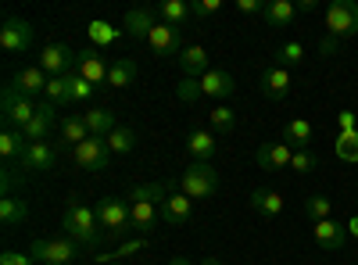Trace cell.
<instances>
[{
  "mask_svg": "<svg viewBox=\"0 0 358 265\" xmlns=\"http://www.w3.org/2000/svg\"><path fill=\"white\" fill-rule=\"evenodd\" d=\"M62 229H65V237L76 241V244H86V248H94L101 241V222H97V212L90 208V204H83L79 197H69L65 204V219H62Z\"/></svg>",
  "mask_w": 358,
  "mask_h": 265,
  "instance_id": "6da1fadb",
  "label": "cell"
},
{
  "mask_svg": "<svg viewBox=\"0 0 358 265\" xmlns=\"http://www.w3.org/2000/svg\"><path fill=\"white\" fill-rule=\"evenodd\" d=\"M179 190H183L190 201H204L219 194V172L208 162H190V169L179 176Z\"/></svg>",
  "mask_w": 358,
  "mask_h": 265,
  "instance_id": "7a4b0ae2",
  "label": "cell"
},
{
  "mask_svg": "<svg viewBox=\"0 0 358 265\" xmlns=\"http://www.w3.org/2000/svg\"><path fill=\"white\" fill-rule=\"evenodd\" d=\"M0 111H4V129H25L36 119V101L18 94L15 86H4V97H0Z\"/></svg>",
  "mask_w": 358,
  "mask_h": 265,
  "instance_id": "3957f363",
  "label": "cell"
},
{
  "mask_svg": "<svg viewBox=\"0 0 358 265\" xmlns=\"http://www.w3.org/2000/svg\"><path fill=\"white\" fill-rule=\"evenodd\" d=\"M97 222H101V229L108 233V237H126V233L133 229V222H129V204L122 201V197H104L101 204H97Z\"/></svg>",
  "mask_w": 358,
  "mask_h": 265,
  "instance_id": "277c9868",
  "label": "cell"
},
{
  "mask_svg": "<svg viewBox=\"0 0 358 265\" xmlns=\"http://www.w3.org/2000/svg\"><path fill=\"white\" fill-rule=\"evenodd\" d=\"M29 255H33V262H40V265H72V262L79 258V244H76V241H69V237L33 241Z\"/></svg>",
  "mask_w": 358,
  "mask_h": 265,
  "instance_id": "5b68a950",
  "label": "cell"
},
{
  "mask_svg": "<svg viewBox=\"0 0 358 265\" xmlns=\"http://www.w3.org/2000/svg\"><path fill=\"white\" fill-rule=\"evenodd\" d=\"M326 29H330V40L358 36V4L355 0H334L326 8Z\"/></svg>",
  "mask_w": 358,
  "mask_h": 265,
  "instance_id": "8992f818",
  "label": "cell"
},
{
  "mask_svg": "<svg viewBox=\"0 0 358 265\" xmlns=\"http://www.w3.org/2000/svg\"><path fill=\"white\" fill-rule=\"evenodd\" d=\"M76 65H79V54L69 43H47L40 54V69L47 76H72Z\"/></svg>",
  "mask_w": 358,
  "mask_h": 265,
  "instance_id": "52a82bcc",
  "label": "cell"
},
{
  "mask_svg": "<svg viewBox=\"0 0 358 265\" xmlns=\"http://www.w3.org/2000/svg\"><path fill=\"white\" fill-rule=\"evenodd\" d=\"M72 158L86 172H104L108 169V158H111V147H108L104 136H90L86 143H79L76 151H72Z\"/></svg>",
  "mask_w": 358,
  "mask_h": 265,
  "instance_id": "ba28073f",
  "label": "cell"
},
{
  "mask_svg": "<svg viewBox=\"0 0 358 265\" xmlns=\"http://www.w3.org/2000/svg\"><path fill=\"white\" fill-rule=\"evenodd\" d=\"M29 43H33V25L15 15L4 18V25H0V47L8 54H22V50H29Z\"/></svg>",
  "mask_w": 358,
  "mask_h": 265,
  "instance_id": "9c48e42d",
  "label": "cell"
},
{
  "mask_svg": "<svg viewBox=\"0 0 358 265\" xmlns=\"http://www.w3.org/2000/svg\"><path fill=\"white\" fill-rule=\"evenodd\" d=\"M147 47H151L158 57H179V54H183V36H179L176 25L158 22L151 29V36H147Z\"/></svg>",
  "mask_w": 358,
  "mask_h": 265,
  "instance_id": "30bf717a",
  "label": "cell"
},
{
  "mask_svg": "<svg viewBox=\"0 0 358 265\" xmlns=\"http://www.w3.org/2000/svg\"><path fill=\"white\" fill-rule=\"evenodd\" d=\"M76 72H79L86 83L101 86V83H108V72H111V65L104 62V54H101L97 47H86V50H79V65H76Z\"/></svg>",
  "mask_w": 358,
  "mask_h": 265,
  "instance_id": "8fae6325",
  "label": "cell"
},
{
  "mask_svg": "<svg viewBox=\"0 0 358 265\" xmlns=\"http://www.w3.org/2000/svg\"><path fill=\"white\" fill-rule=\"evenodd\" d=\"M158 22H162V18H158V8H133V11H126V18H122V33L133 36V40H147Z\"/></svg>",
  "mask_w": 358,
  "mask_h": 265,
  "instance_id": "7c38bea8",
  "label": "cell"
},
{
  "mask_svg": "<svg viewBox=\"0 0 358 265\" xmlns=\"http://www.w3.org/2000/svg\"><path fill=\"white\" fill-rule=\"evenodd\" d=\"M290 158H294V147L283 143V140H273V143H262L255 162L268 172H280V169H290Z\"/></svg>",
  "mask_w": 358,
  "mask_h": 265,
  "instance_id": "4fadbf2b",
  "label": "cell"
},
{
  "mask_svg": "<svg viewBox=\"0 0 358 265\" xmlns=\"http://www.w3.org/2000/svg\"><path fill=\"white\" fill-rule=\"evenodd\" d=\"M54 162H57V147H50L47 140H40V143H29V147H25V155H22L18 165H22L25 172H50Z\"/></svg>",
  "mask_w": 358,
  "mask_h": 265,
  "instance_id": "5bb4252c",
  "label": "cell"
},
{
  "mask_svg": "<svg viewBox=\"0 0 358 265\" xmlns=\"http://www.w3.org/2000/svg\"><path fill=\"white\" fill-rule=\"evenodd\" d=\"M258 86H262V94L268 101H287L290 97V72L280 69V65H273V69H265L258 76Z\"/></svg>",
  "mask_w": 358,
  "mask_h": 265,
  "instance_id": "9a60e30c",
  "label": "cell"
},
{
  "mask_svg": "<svg viewBox=\"0 0 358 265\" xmlns=\"http://www.w3.org/2000/svg\"><path fill=\"white\" fill-rule=\"evenodd\" d=\"M312 237H315V244H319L322 251H341V248L348 244V226H341V222H334V219H322V222H315Z\"/></svg>",
  "mask_w": 358,
  "mask_h": 265,
  "instance_id": "2e32d148",
  "label": "cell"
},
{
  "mask_svg": "<svg viewBox=\"0 0 358 265\" xmlns=\"http://www.w3.org/2000/svg\"><path fill=\"white\" fill-rule=\"evenodd\" d=\"M47 83H50V76H47L40 65H29V69H22V72L11 76V86H15L18 94H25V97L43 94V90H47Z\"/></svg>",
  "mask_w": 358,
  "mask_h": 265,
  "instance_id": "e0dca14e",
  "label": "cell"
},
{
  "mask_svg": "<svg viewBox=\"0 0 358 265\" xmlns=\"http://www.w3.org/2000/svg\"><path fill=\"white\" fill-rule=\"evenodd\" d=\"M201 90H204V97L226 101V97H233V94H236V83H233V76H229V72H222V69H208V72L201 76Z\"/></svg>",
  "mask_w": 358,
  "mask_h": 265,
  "instance_id": "ac0fdd59",
  "label": "cell"
},
{
  "mask_svg": "<svg viewBox=\"0 0 358 265\" xmlns=\"http://www.w3.org/2000/svg\"><path fill=\"white\" fill-rule=\"evenodd\" d=\"M54 115H57V108H54L50 101H40V104H36V119L22 129V136H25L29 143L47 140V133H50V126H54Z\"/></svg>",
  "mask_w": 358,
  "mask_h": 265,
  "instance_id": "d6986e66",
  "label": "cell"
},
{
  "mask_svg": "<svg viewBox=\"0 0 358 265\" xmlns=\"http://www.w3.org/2000/svg\"><path fill=\"white\" fill-rule=\"evenodd\" d=\"M176 62H179V69H183V76H187V79H201L208 69H212V65H208V50H204L201 43L183 47V54H179Z\"/></svg>",
  "mask_w": 358,
  "mask_h": 265,
  "instance_id": "ffe728a7",
  "label": "cell"
},
{
  "mask_svg": "<svg viewBox=\"0 0 358 265\" xmlns=\"http://www.w3.org/2000/svg\"><path fill=\"white\" fill-rule=\"evenodd\" d=\"M190 215H194V201L179 190V194H172L165 204H162V219L165 222H172V226H187L190 222Z\"/></svg>",
  "mask_w": 358,
  "mask_h": 265,
  "instance_id": "44dd1931",
  "label": "cell"
},
{
  "mask_svg": "<svg viewBox=\"0 0 358 265\" xmlns=\"http://www.w3.org/2000/svg\"><path fill=\"white\" fill-rule=\"evenodd\" d=\"M187 151L194 162H212L215 151H219V143H215V133H208V129H194L187 136Z\"/></svg>",
  "mask_w": 358,
  "mask_h": 265,
  "instance_id": "7402d4cb",
  "label": "cell"
},
{
  "mask_svg": "<svg viewBox=\"0 0 358 265\" xmlns=\"http://www.w3.org/2000/svg\"><path fill=\"white\" fill-rule=\"evenodd\" d=\"M251 208L262 215V219H276L283 212V197L276 190H265V187H255L251 190Z\"/></svg>",
  "mask_w": 358,
  "mask_h": 265,
  "instance_id": "603a6c76",
  "label": "cell"
},
{
  "mask_svg": "<svg viewBox=\"0 0 358 265\" xmlns=\"http://www.w3.org/2000/svg\"><path fill=\"white\" fill-rule=\"evenodd\" d=\"M297 15V4H290V0H265V25L268 29H287Z\"/></svg>",
  "mask_w": 358,
  "mask_h": 265,
  "instance_id": "cb8c5ba5",
  "label": "cell"
},
{
  "mask_svg": "<svg viewBox=\"0 0 358 265\" xmlns=\"http://www.w3.org/2000/svg\"><path fill=\"white\" fill-rule=\"evenodd\" d=\"M83 119H86V126H90V136H104V140H108V136L118 129L111 108H94V111H86Z\"/></svg>",
  "mask_w": 358,
  "mask_h": 265,
  "instance_id": "d4e9b609",
  "label": "cell"
},
{
  "mask_svg": "<svg viewBox=\"0 0 358 265\" xmlns=\"http://www.w3.org/2000/svg\"><path fill=\"white\" fill-rule=\"evenodd\" d=\"M86 140H90V126H86V119H83V115H65V119H62V143L76 151V147L86 143Z\"/></svg>",
  "mask_w": 358,
  "mask_h": 265,
  "instance_id": "484cf974",
  "label": "cell"
},
{
  "mask_svg": "<svg viewBox=\"0 0 358 265\" xmlns=\"http://www.w3.org/2000/svg\"><path fill=\"white\" fill-rule=\"evenodd\" d=\"M133 83H136V62H133V57H115L111 72H108V86L126 90V86H133Z\"/></svg>",
  "mask_w": 358,
  "mask_h": 265,
  "instance_id": "4316f807",
  "label": "cell"
},
{
  "mask_svg": "<svg viewBox=\"0 0 358 265\" xmlns=\"http://www.w3.org/2000/svg\"><path fill=\"white\" fill-rule=\"evenodd\" d=\"M158 18H162L165 25L183 29L194 15H190V4H187V0H162V4H158Z\"/></svg>",
  "mask_w": 358,
  "mask_h": 265,
  "instance_id": "83f0119b",
  "label": "cell"
},
{
  "mask_svg": "<svg viewBox=\"0 0 358 265\" xmlns=\"http://www.w3.org/2000/svg\"><path fill=\"white\" fill-rule=\"evenodd\" d=\"M86 36H90V43H94L97 50L101 47H111V43H118V36H122V29H115L111 22H104V18H94L86 25Z\"/></svg>",
  "mask_w": 358,
  "mask_h": 265,
  "instance_id": "f1b7e54d",
  "label": "cell"
},
{
  "mask_svg": "<svg viewBox=\"0 0 358 265\" xmlns=\"http://www.w3.org/2000/svg\"><path fill=\"white\" fill-rule=\"evenodd\" d=\"M25 147H29V140H25L18 129H4V133H0V155H4V162H8V165L22 162Z\"/></svg>",
  "mask_w": 358,
  "mask_h": 265,
  "instance_id": "f546056e",
  "label": "cell"
},
{
  "mask_svg": "<svg viewBox=\"0 0 358 265\" xmlns=\"http://www.w3.org/2000/svg\"><path fill=\"white\" fill-rule=\"evenodd\" d=\"M43 101H50L54 108H69V104H72V86H69V76H50L47 90H43Z\"/></svg>",
  "mask_w": 358,
  "mask_h": 265,
  "instance_id": "4dcf8cb0",
  "label": "cell"
},
{
  "mask_svg": "<svg viewBox=\"0 0 358 265\" xmlns=\"http://www.w3.org/2000/svg\"><path fill=\"white\" fill-rule=\"evenodd\" d=\"M25 219H29V204L25 201H18V197H4V201H0V222H4L8 229L22 226Z\"/></svg>",
  "mask_w": 358,
  "mask_h": 265,
  "instance_id": "1f68e13d",
  "label": "cell"
},
{
  "mask_svg": "<svg viewBox=\"0 0 358 265\" xmlns=\"http://www.w3.org/2000/svg\"><path fill=\"white\" fill-rule=\"evenodd\" d=\"M308 140H312V126H308L305 119L287 122V129H283V143H290L294 151H308Z\"/></svg>",
  "mask_w": 358,
  "mask_h": 265,
  "instance_id": "d6a6232c",
  "label": "cell"
},
{
  "mask_svg": "<svg viewBox=\"0 0 358 265\" xmlns=\"http://www.w3.org/2000/svg\"><path fill=\"white\" fill-rule=\"evenodd\" d=\"M108 147H111V155H133V147H136V133L129 126H118L111 136H108Z\"/></svg>",
  "mask_w": 358,
  "mask_h": 265,
  "instance_id": "836d02e7",
  "label": "cell"
},
{
  "mask_svg": "<svg viewBox=\"0 0 358 265\" xmlns=\"http://www.w3.org/2000/svg\"><path fill=\"white\" fill-rule=\"evenodd\" d=\"M208 122H212V133H233L236 129V111H229L226 104L208 111Z\"/></svg>",
  "mask_w": 358,
  "mask_h": 265,
  "instance_id": "e575fe53",
  "label": "cell"
},
{
  "mask_svg": "<svg viewBox=\"0 0 358 265\" xmlns=\"http://www.w3.org/2000/svg\"><path fill=\"white\" fill-rule=\"evenodd\" d=\"M330 212H334V201L326 197V194H312V197L305 201V215H308L312 222H322V219H330Z\"/></svg>",
  "mask_w": 358,
  "mask_h": 265,
  "instance_id": "d590c367",
  "label": "cell"
},
{
  "mask_svg": "<svg viewBox=\"0 0 358 265\" xmlns=\"http://www.w3.org/2000/svg\"><path fill=\"white\" fill-rule=\"evenodd\" d=\"M305 54H308V50H305V43H297V40L283 43V47H280V54H276V57H280V69H294V65H301V62H305Z\"/></svg>",
  "mask_w": 358,
  "mask_h": 265,
  "instance_id": "8d00e7d4",
  "label": "cell"
},
{
  "mask_svg": "<svg viewBox=\"0 0 358 265\" xmlns=\"http://www.w3.org/2000/svg\"><path fill=\"white\" fill-rule=\"evenodd\" d=\"M69 86H72V104L90 101V97H94V90H97V86H94V83H86L79 72H72V76H69Z\"/></svg>",
  "mask_w": 358,
  "mask_h": 265,
  "instance_id": "74e56055",
  "label": "cell"
},
{
  "mask_svg": "<svg viewBox=\"0 0 358 265\" xmlns=\"http://www.w3.org/2000/svg\"><path fill=\"white\" fill-rule=\"evenodd\" d=\"M337 155H341L344 162H358V129L337 136Z\"/></svg>",
  "mask_w": 358,
  "mask_h": 265,
  "instance_id": "f35d334b",
  "label": "cell"
},
{
  "mask_svg": "<svg viewBox=\"0 0 358 265\" xmlns=\"http://www.w3.org/2000/svg\"><path fill=\"white\" fill-rule=\"evenodd\" d=\"M176 97L179 101H201L204 97V90H201V79H183V83H179V90H176Z\"/></svg>",
  "mask_w": 358,
  "mask_h": 265,
  "instance_id": "ab89813d",
  "label": "cell"
},
{
  "mask_svg": "<svg viewBox=\"0 0 358 265\" xmlns=\"http://www.w3.org/2000/svg\"><path fill=\"white\" fill-rule=\"evenodd\" d=\"M315 165H319V158L312 151H294V158H290V169L294 172H312Z\"/></svg>",
  "mask_w": 358,
  "mask_h": 265,
  "instance_id": "60d3db41",
  "label": "cell"
},
{
  "mask_svg": "<svg viewBox=\"0 0 358 265\" xmlns=\"http://www.w3.org/2000/svg\"><path fill=\"white\" fill-rule=\"evenodd\" d=\"M215 11H222V0H197V4H190L194 18H212Z\"/></svg>",
  "mask_w": 358,
  "mask_h": 265,
  "instance_id": "b9f144b4",
  "label": "cell"
},
{
  "mask_svg": "<svg viewBox=\"0 0 358 265\" xmlns=\"http://www.w3.org/2000/svg\"><path fill=\"white\" fill-rule=\"evenodd\" d=\"M0 265H33V255H18V251H4Z\"/></svg>",
  "mask_w": 358,
  "mask_h": 265,
  "instance_id": "7bdbcfd3",
  "label": "cell"
},
{
  "mask_svg": "<svg viewBox=\"0 0 358 265\" xmlns=\"http://www.w3.org/2000/svg\"><path fill=\"white\" fill-rule=\"evenodd\" d=\"M236 11L241 15H265V4L262 0H236Z\"/></svg>",
  "mask_w": 358,
  "mask_h": 265,
  "instance_id": "ee69618b",
  "label": "cell"
},
{
  "mask_svg": "<svg viewBox=\"0 0 358 265\" xmlns=\"http://www.w3.org/2000/svg\"><path fill=\"white\" fill-rule=\"evenodd\" d=\"M341 129L344 133H355V111H341Z\"/></svg>",
  "mask_w": 358,
  "mask_h": 265,
  "instance_id": "f6af8a7d",
  "label": "cell"
},
{
  "mask_svg": "<svg viewBox=\"0 0 358 265\" xmlns=\"http://www.w3.org/2000/svg\"><path fill=\"white\" fill-rule=\"evenodd\" d=\"M344 226H348V237H355V241H358V215H351Z\"/></svg>",
  "mask_w": 358,
  "mask_h": 265,
  "instance_id": "bcb514c9",
  "label": "cell"
},
{
  "mask_svg": "<svg viewBox=\"0 0 358 265\" xmlns=\"http://www.w3.org/2000/svg\"><path fill=\"white\" fill-rule=\"evenodd\" d=\"M169 265H194V262H190V258H183V255H179V258H172Z\"/></svg>",
  "mask_w": 358,
  "mask_h": 265,
  "instance_id": "7dc6e473",
  "label": "cell"
},
{
  "mask_svg": "<svg viewBox=\"0 0 358 265\" xmlns=\"http://www.w3.org/2000/svg\"><path fill=\"white\" fill-rule=\"evenodd\" d=\"M201 265H222V262H219V258H204Z\"/></svg>",
  "mask_w": 358,
  "mask_h": 265,
  "instance_id": "c3c4849f",
  "label": "cell"
}]
</instances>
